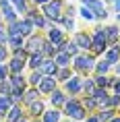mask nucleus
Wrapping results in <instances>:
<instances>
[{
  "mask_svg": "<svg viewBox=\"0 0 120 122\" xmlns=\"http://www.w3.org/2000/svg\"><path fill=\"white\" fill-rule=\"evenodd\" d=\"M8 64H4V62H0V81L2 79H8Z\"/></svg>",
  "mask_w": 120,
  "mask_h": 122,
  "instance_id": "37",
  "label": "nucleus"
},
{
  "mask_svg": "<svg viewBox=\"0 0 120 122\" xmlns=\"http://www.w3.org/2000/svg\"><path fill=\"white\" fill-rule=\"evenodd\" d=\"M0 118H2V116H0Z\"/></svg>",
  "mask_w": 120,
  "mask_h": 122,
  "instance_id": "49",
  "label": "nucleus"
},
{
  "mask_svg": "<svg viewBox=\"0 0 120 122\" xmlns=\"http://www.w3.org/2000/svg\"><path fill=\"white\" fill-rule=\"evenodd\" d=\"M33 122H39V120H33Z\"/></svg>",
  "mask_w": 120,
  "mask_h": 122,
  "instance_id": "47",
  "label": "nucleus"
},
{
  "mask_svg": "<svg viewBox=\"0 0 120 122\" xmlns=\"http://www.w3.org/2000/svg\"><path fill=\"white\" fill-rule=\"evenodd\" d=\"M83 103H85L87 108H95V106H97V102H95V97H93V95H87Z\"/></svg>",
  "mask_w": 120,
  "mask_h": 122,
  "instance_id": "39",
  "label": "nucleus"
},
{
  "mask_svg": "<svg viewBox=\"0 0 120 122\" xmlns=\"http://www.w3.org/2000/svg\"><path fill=\"white\" fill-rule=\"evenodd\" d=\"M106 44H108L106 29H97V31H95V35L91 37V52H93V54L104 52V50H106Z\"/></svg>",
  "mask_w": 120,
  "mask_h": 122,
  "instance_id": "3",
  "label": "nucleus"
},
{
  "mask_svg": "<svg viewBox=\"0 0 120 122\" xmlns=\"http://www.w3.org/2000/svg\"><path fill=\"white\" fill-rule=\"evenodd\" d=\"M54 89H56V77L54 75H46L42 79V83H39V91L42 93H52Z\"/></svg>",
  "mask_w": 120,
  "mask_h": 122,
  "instance_id": "6",
  "label": "nucleus"
},
{
  "mask_svg": "<svg viewBox=\"0 0 120 122\" xmlns=\"http://www.w3.org/2000/svg\"><path fill=\"white\" fill-rule=\"evenodd\" d=\"M81 17L87 19V21H93L95 19V10H91L89 6H85V8H81Z\"/></svg>",
  "mask_w": 120,
  "mask_h": 122,
  "instance_id": "34",
  "label": "nucleus"
},
{
  "mask_svg": "<svg viewBox=\"0 0 120 122\" xmlns=\"http://www.w3.org/2000/svg\"><path fill=\"white\" fill-rule=\"evenodd\" d=\"M0 17H2V13H0Z\"/></svg>",
  "mask_w": 120,
  "mask_h": 122,
  "instance_id": "48",
  "label": "nucleus"
},
{
  "mask_svg": "<svg viewBox=\"0 0 120 122\" xmlns=\"http://www.w3.org/2000/svg\"><path fill=\"white\" fill-rule=\"evenodd\" d=\"M25 58H15L8 62V71H10V75H19V72H23V68H25Z\"/></svg>",
  "mask_w": 120,
  "mask_h": 122,
  "instance_id": "9",
  "label": "nucleus"
},
{
  "mask_svg": "<svg viewBox=\"0 0 120 122\" xmlns=\"http://www.w3.org/2000/svg\"><path fill=\"white\" fill-rule=\"evenodd\" d=\"M4 118H6V122H19L21 120V106L19 103H13Z\"/></svg>",
  "mask_w": 120,
  "mask_h": 122,
  "instance_id": "12",
  "label": "nucleus"
},
{
  "mask_svg": "<svg viewBox=\"0 0 120 122\" xmlns=\"http://www.w3.org/2000/svg\"><path fill=\"white\" fill-rule=\"evenodd\" d=\"M58 120H60V112H58V110L44 112V122H58Z\"/></svg>",
  "mask_w": 120,
  "mask_h": 122,
  "instance_id": "27",
  "label": "nucleus"
},
{
  "mask_svg": "<svg viewBox=\"0 0 120 122\" xmlns=\"http://www.w3.org/2000/svg\"><path fill=\"white\" fill-rule=\"evenodd\" d=\"M68 122H79V120H68Z\"/></svg>",
  "mask_w": 120,
  "mask_h": 122,
  "instance_id": "46",
  "label": "nucleus"
},
{
  "mask_svg": "<svg viewBox=\"0 0 120 122\" xmlns=\"http://www.w3.org/2000/svg\"><path fill=\"white\" fill-rule=\"evenodd\" d=\"M62 0H54V2H46L44 4V13H46V17L48 19H54V21H58V23H62L64 21V17H62Z\"/></svg>",
  "mask_w": 120,
  "mask_h": 122,
  "instance_id": "1",
  "label": "nucleus"
},
{
  "mask_svg": "<svg viewBox=\"0 0 120 122\" xmlns=\"http://www.w3.org/2000/svg\"><path fill=\"white\" fill-rule=\"evenodd\" d=\"M42 54H44V58H50V56H54L56 54V50H54V44H52L50 39H44V44H42Z\"/></svg>",
  "mask_w": 120,
  "mask_h": 122,
  "instance_id": "19",
  "label": "nucleus"
},
{
  "mask_svg": "<svg viewBox=\"0 0 120 122\" xmlns=\"http://www.w3.org/2000/svg\"><path fill=\"white\" fill-rule=\"evenodd\" d=\"M83 91H85L87 95H93V91H95V83H93V81H85V83H83Z\"/></svg>",
  "mask_w": 120,
  "mask_h": 122,
  "instance_id": "35",
  "label": "nucleus"
},
{
  "mask_svg": "<svg viewBox=\"0 0 120 122\" xmlns=\"http://www.w3.org/2000/svg\"><path fill=\"white\" fill-rule=\"evenodd\" d=\"M75 44L81 48V50H91V37L87 33H77L75 35Z\"/></svg>",
  "mask_w": 120,
  "mask_h": 122,
  "instance_id": "10",
  "label": "nucleus"
},
{
  "mask_svg": "<svg viewBox=\"0 0 120 122\" xmlns=\"http://www.w3.org/2000/svg\"><path fill=\"white\" fill-rule=\"evenodd\" d=\"M112 83H114V79H108L106 75H97V77H95V85H97V87H104V89H106V87H110Z\"/></svg>",
  "mask_w": 120,
  "mask_h": 122,
  "instance_id": "26",
  "label": "nucleus"
},
{
  "mask_svg": "<svg viewBox=\"0 0 120 122\" xmlns=\"http://www.w3.org/2000/svg\"><path fill=\"white\" fill-rule=\"evenodd\" d=\"M39 93H42V91H39V87H31L29 91H25V93H23V102H25V103H33L35 99H39Z\"/></svg>",
  "mask_w": 120,
  "mask_h": 122,
  "instance_id": "15",
  "label": "nucleus"
},
{
  "mask_svg": "<svg viewBox=\"0 0 120 122\" xmlns=\"http://www.w3.org/2000/svg\"><path fill=\"white\" fill-rule=\"evenodd\" d=\"M110 122H120V118H116V116H114V118H112Z\"/></svg>",
  "mask_w": 120,
  "mask_h": 122,
  "instance_id": "44",
  "label": "nucleus"
},
{
  "mask_svg": "<svg viewBox=\"0 0 120 122\" xmlns=\"http://www.w3.org/2000/svg\"><path fill=\"white\" fill-rule=\"evenodd\" d=\"M106 37L108 41H116V37H118V27H106Z\"/></svg>",
  "mask_w": 120,
  "mask_h": 122,
  "instance_id": "31",
  "label": "nucleus"
},
{
  "mask_svg": "<svg viewBox=\"0 0 120 122\" xmlns=\"http://www.w3.org/2000/svg\"><path fill=\"white\" fill-rule=\"evenodd\" d=\"M19 25H21V35H23V37H29V35L33 33V23L29 19L19 21Z\"/></svg>",
  "mask_w": 120,
  "mask_h": 122,
  "instance_id": "17",
  "label": "nucleus"
},
{
  "mask_svg": "<svg viewBox=\"0 0 120 122\" xmlns=\"http://www.w3.org/2000/svg\"><path fill=\"white\" fill-rule=\"evenodd\" d=\"M54 60H56V64H58V66H68V62H70V54H66V52H58Z\"/></svg>",
  "mask_w": 120,
  "mask_h": 122,
  "instance_id": "25",
  "label": "nucleus"
},
{
  "mask_svg": "<svg viewBox=\"0 0 120 122\" xmlns=\"http://www.w3.org/2000/svg\"><path fill=\"white\" fill-rule=\"evenodd\" d=\"M0 13L6 19V23H15L17 21V13L10 8V0H0Z\"/></svg>",
  "mask_w": 120,
  "mask_h": 122,
  "instance_id": "5",
  "label": "nucleus"
},
{
  "mask_svg": "<svg viewBox=\"0 0 120 122\" xmlns=\"http://www.w3.org/2000/svg\"><path fill=\"white\" fill-rule=\"evenodd\" d=\"M93 97H95V102H97V106H110V95L106 93L104 87L95 89V91H93Z\"/></svg>",
  "mask_w": 120,
  "mask_h": 122,
  "instance_id": "11",
  "label": "nucleus"
},
{
  "mask_svg": "<svg viewBox=\"0 0 120 122\" xmlns=\"http://www.w3.org/2000/svg\"><path fill=\"white\" fill-rule=\"evenodd\" d=\"M97 118H99V122H110V120L114 118V110H112V108L104 110V112H99V114H97Z\"/></svg>",
  "mask_w": 120,
  "mask_h": 122,
  "instance_id": "30",
  "label": "nucleus"
},
{
  "mask_svg": "<svg viewBox=\"0 0 120 122\" xmlns=\"http://www.w3.org/2000/svg\"><path fill=\"white\" fill-rule=\"evenodd\" d=\"M42 44H44V39L37 37V35H29V41H27L25 50L29 52V54H35V52L42 50Z\"/></svg>",
  "mask_w": 120,
  "mask_h": 122,
  "instance_id": "8",
  "label": "nucleus"
},
{
  "mask_svg": "<svg viewBox=\"0 0 120 122\" xmlns=\"http://www.w3.org/2000/svg\"><path fill=\"white\" fill-rule=\"evenodd\" d=\"M17 8V13H27V6H25V0H10Z\"/></svg>",
  "mask_w": 120,
  "mask_h": 122,
  "instance_id": "36",
  "label": "nucleus"
},
{
  "mask_svg": "<svg viewBox=\"0 0 120 122\" xmlns=\"http://www.w3.org/2000/svg\"><path fill=\"white\" fill-rule=\"evenodd\" d=\"M46 2H50V0H35V4H46Z\"/></svg>",
  "mask_w": 120,
  "mask_h": 122,
  "instance_id": "42",
  "label": "nucleus"
},
{
  "mask_svg": "<svg viewBox=\"0 0 120 122\" xmlns=\"http://www.w3.org/2000/svg\"><path fill=\"white\" fill-rule=\"evenodd\" d=\"M13 106V99L10 95H0V116H6V112Z\"/></svg>",
  "mask_w": 120,
  "mask_h": 122,
  "instance_id": "16",
  "label": "nucleus"
},
{
  "mask_svg": "<svg viewBox=\"0 0 120 122\" xmlns=\"http://www.w3.org/2000/svg\"><path fill=\"white\" fill-rule=\"evenodd\" d=\"M42 62H44V54L42 52H35V54H29V68L31 71H35V68H39L42 66Z\"/></svg>",
  "mask_w": 120,
  "mask_h": 122,
  "instance_id": "14",
  "label": "nucleus"
},
{
  "mask_svg": "<svg viewBox=\"0 0 120 122\" xmlns=\"http://www.w3.org/2000/svg\"><path fill=\"white\" fill-rule=\"evenodd\" d=\"M52 103H54V106H62V103H66V97L62 95V93H60V91H52Z\"/></svg>",
  "mask_w": 120,
  "mask_h": 122,
  "instance_id": "29",
  "label": "nucleus"
},
{
  "mask_svg": "<svg viewBox=\"0 0 120 122\" xmlns=\"http://www.w3.org/2000/svg\"><path fill=\"white\" fill-rule=\"evenodd\" d=\"M75 68H77V71H81V72L93 71V68H95L93 56H79V54H77V56H75Z\"/></svg>",
  "mask_w": 120,
  "mask_h": 122,
  "instance_id": "4",
  "label": "nucleus"
},
{
  "mask_svg": "<svg viewBox=\"0 0 120 122\" xmlns=\"http://www.w3.org/2000/svg\"><path fill=\"white\" fill-rule=\"evenodd\" d=\"M48 39H50L54 46H58L60 41H64L62 39V31H60V29H48Z\"/></svg>",
  "mask_w": 120,
  "mask_h": 122,
  "instance_id": "20",
  "label": "nucleus"
},
{
  "mask_svg": "<svg viewBox=\"0 0 120 122\" xmlns=\"http://www.w3.org/2000/svg\"><path fill=\"white\" fill-rule=\"evenodd\" d=\"M8 46H10L13 50L23 48V46H25V39H23V35H8Z\"/></svg>",
  "mask_w": 120,
  "mask_h": 122,
  "instance_id": "21",
  "label": "nucleus"
},
{
  "mask_svg": "<svg viewBox=\"0 0 120 122\" xmlns=\"http://www.w3.org/2000/svg\"><path fill=\"white\" fill-rule=\"evenodd\" d=\"M29 110H31V114H33V116H42V114L46 112V108H44V102L35 99L33 103H29Z\"/></svg>",
  "mask_w": 120,
  "mask_h": 122,
  "instance_id": "24",
  "label": "nucleus"
},
{
  "mask_svg": "<svg viewBox=\"0 0 120 122\" xmlns=\"http://www.w3.org/2000/svg\"><path fill=\"white\" fill-rule=\"evenodd\" d=\"M95 71H97V75H106V72L110 71V62H108V60L97 62V64H95Z\"/></svg>",
  "mask_w": 120,
  "mask_h": 122,
  "instance_id": "33",
  "label": "nucleus"
},
{
  "mask_svg": "<svg viewBox=\"0 0 120 122\" xmlns=\"http://www.w3.org/2000/svg\"><path fill=\"white\" fill-rule=\"evenodd\" d=\"M10 85H13L15 89H23L25 91V77H23V75H13V77H10Z\"/></svg>",
  "mask_w": 120,
  "mask_h": 122,
  "instance_id": "22",
  "label": "nucleus"
},
{
  "mask_svg": "<svg viewBox=\"0 0 120 122\" xmlns=\"http://www.w3.org/2000/svg\"><path fill=\"white\" fill-rule=\"evenodd\" d=\"M19 122H27V120H23V118H21V120H19Z\"/></svg>",
  "mask_w": 120,
  "mask_h": 122,
  "instance_id": "45",
  "label": "nucleus"
},
{
  "mask_svg": "<svg viewBox=\"0 0 120 122\" xmlns=\"http://www.w3.org/2000/svg\"><path fill=\"white\" fill-rule=\"evenodd\" d=\"M81 89H83V83H81V79H79V77H70L68 81H66V91H70L73 95L79 93Z\"/></svg>",
  "mask_w": 120,
  "mask_h": 122,
  "instance_id": "13",
  "label": "nucleus"
},
{
  "mask_svg": "<svg viewBox=\"0 0 120 122\" xmlns=\"http://www.w3.org/2000/svg\"><path fill=\"white\" fill-rule=\"evenodd\" d=\"M106 60L110 62V64H116V62L120 60V50H118V48H114V50H110V52L106 54Z\"/></svg>",
  "mask_w": 120,
  "mask_h": 122,
  "instance_id": "28",
  "label": "nucleus"
},
{
  "mask_svg": "<svg viewBox=\"0 0 120 122\" xmlns=\"http://www.w3.org/2000/svg\"><path fill=\"white\" fill-rule=\"evenodd\" d=\"M6 56H8L6 46H4V44H0V62H4V60H6Z\"/></svg>",
  "mask_w": 120,
  "mask_h": 122,
  "instance_id": "40",
  "label": "nucleus"
},
{
  "mask_svg": "<svg viewBox=\"0 0 120 122\" xmlns=\"http://www.w3.org/2000/svg\"><path fill=\"white\" fill-rule=\"evenodd\" d=\"M0 44H8V31L0 25Z\"/></svg>",
  "mask_w": 120,
  "mask_h": 122,
  "instance_id": "38",
  "label": "nucleus"
},
{
  "mask_svg": "<svg viewBox=\"0 0 120 122\" xmlns=\"http://www.w3.org/2000/svg\"><path fill=\"white\" fill-rule=\"evenodd\" d=\"M39 71L44 72V75H54V77H56V72H58L56 60H52V58H44V62H42V66H39Z\"/></svg>",
  "mask_w": 120,
  "mask_h": 122,
  "instance_id": "7",
  "label": "nucleus"
},
{
  "mask_svg": "<svg viewBox=\"0 0 120 122\" xmlns=\"http://www.w3.org/2000/svg\"><path fill=\"white\" fill-rule=\"evenodd\" d=\"M56 77H58V81H64V83H66V81L70 79V71L66 68V66H60V71L56 72Z\"/></svg>",
  "mask_w": 120,
  "mask_h": 122,
  "instance_id": "32",
  "label": "nucleus"
},
{
  "mask_svg": "<svg viewBox=\"0 0 120 122\" xmlns=\"http://www.w3.org/2000/svg\"><path fill=\"white\" fill-rule=\"evenodd\" d=\"M85 122H99V118H97V116H91V118H87Z\"/></svg>",
  "mask_w": 120,
  "mask_h": 122,
  "instance_id": "41",
  "label": "nucleus"
},
{
  "mask_svg": "<svg viewBox=\"0 0 120 122\" xmlns=\"http://www.w3.org/2000/svg\"><path fill=\"white\" fill-rule=\"evenodd\" d=\"M114 6H116V10H120V0H116V2H114Z\"/></svg>",
  "mask_w": 120,
  "mask_h": 122,
  "instance_id": "43",
  "label": "nucleus"
},
{
  "mask_svg": "<svg viewBox=\"0 0 120 122\" xmlns=\"http://www.w3.org/2000/svg\"><path fill=\"white\" fill-rule=\"evenodd\" d=\"M64 112H66V116H70L73 120H83V118H85V108H83L77 99H66Z\"/></svg>",
  "mask_w": 120,
  "mask_h": 122,
  "instance_id": "2",
  "label": "nucleus"
},
{
  "mask_svg": "<svg viewBox=\"0 0 120 122\" xmlns=\"http://www.w3.org/2000/svg\"><path fill=\"white\" fill-rule=\"evenodd\" d=\"M46 75L39 68H35V71L31 72V77H29V83H31V87H39V83H42V79H44Z\"/></svg>",
  "mask_w": 120,
  "mask_h": 122,
  "instance_id": "23",
  "label": "nucleus"
},
{
  "mask_svg": "<svg viewBox=\"0 0 120 122\" xmlns=\"http://www.w3.org/2000/svg\"><path fill=\"white\" fill-rule=\"evenodd\" d=\"M81 2L85 6H89L91 10H95V15L97 13H106V8H104V4H101L99 0H81Z\"/></svg>",
  "mask_w": 120,
  "mask_h": 122,
  "instance_id": "18",
  "label": "nucleus"
}]
</instances>
